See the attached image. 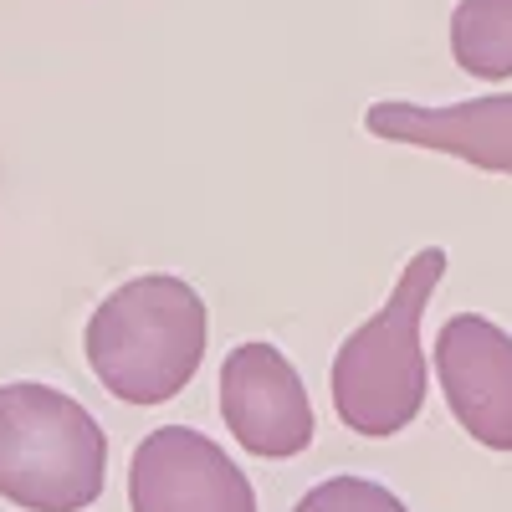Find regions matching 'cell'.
<instances>
[{
	"label": "cell",
	"instance_id": "cell-5",
	"mask_svg": "<svg viewBox=\"0 0 512 512\" xmlns=\"http://www.w3.org/2000/svg\"><path fill=\"white\" fill-rule=\"evenodd\" d=\"M134 512H256L241 466L190 425H159L128 456Z\"/></svg>",
	"mask_w": 512,
	"mask_h": 512
},
{
	"label": "cell",
	"instance_id": "cell-9",
	"mask_svg": "<svg viewBox=\"0 0 512 512\" xmlns=\"http://www.w3.org/2000/svg\"><path fill=\"white\" fill-rule=\"evenodd\" d=\"M292 512H410L384 482L369 477H328L297 497Z\"/></svg>",
	"mask_w": 512,
	"mask_h": 512
},
{
	"label": "cell",
	"instance_id": "cell-6",
	"mask_svg": "<svg viewBox=\"0 0 512 512\" xmlns=\"http://www.w3.org/2000/svg\"><path fill=\"white\" fill-rule=\"evenodd\" d=\"M436 374L461 431L487 451H512V333L482 313L446 318Z\"/></svg>",
	"mask_w": 512,
	"mask_h": 512
},
{
	"label": "cell",
	"instance_id": "cell-1",
	"mask_svg": "<svg viewBox=\"0 0 512 512\" xmlns=\"http://www.w3.org/2000/svg\"><path fill=\"white\" fill-rule=\"evenodd\" d=\"M205 297L169 272L113 287L82 328V349L98 384L123 405L175 400L205 364Z\"/></svg>",
	"mask_w": 512,
	"mask_h": 512
},
{
	"label": "cell",
	"instance_id": "cell-8",
	"mask_svg": "<svg viewBox=\"0 0 512 512\" xmlns=\"http://www.w3.org/2000/svg\"><path fill=\"white\" fill-rule=\"evenodd\" d=\"M451 57L466 77L512 82V0H456Z\"/></svg>",
	"mask_w": 512,
	"mask_h": 512
},
{
	"label": "cell",
	"instance_id": "cell-7",
	"mask_svg": "<svg viewBox=\"0 0 512 512\" xmlns=\"http://www.w3.org/2000/svg\"><path fill=\"white\" fill-rule=\"evenodd\" d=\"M364 128L384 144H410L451 154L482 175L512 180V93L492 98H466V103H410V98H379L364 108Z\"/></svg>",
	"mask_w": 512,
	"mask_h": 512
},
{
	"label": "cell",
	"instance_id": "cell-3",
	"mask_svg": "<svg viewBox=\"0 0 512 512\" xmlns=\"http://www.w3.org/2000/svg\"><path fill=\"white\" fill-rule=\"evenodd\" d=\"M108 482L93 410L41 379L0 384V497L21 512H88Z\"/></svg>",
	"mask_w": 512,
	"mask_h": 512
},
{
	"label": "cell",
	"instance_id": "cell-2",
	"mask_svg": "<svg viewBox=\"0 0 512 512\" xmlns=\"http://www.w3.org/2000/svg\"><path fill=\"white\" fill-rule=\"evenodd\" d=\"M441 277H446V251L420 246L405 262L395 292L384 297V308L338 344L328 390H333L338 420L354 436H369V441L400 436L425 410L431 374H425L420 323H425V308H431V292L441 287Z\"/></svg>",
	"mask_w": 512,
	"mask_h": 512
},
{
	"label": "cell",
	"instance_id": "cell-4",
	"mask_svg": "<svg viewBox=\"0 0 512 512\" xmlns=\"http://www.w3.org/2000/svg\"><path fill=\"white\" fill-rule=\"evenodd\" d=\"M221 420L236 436L241 451L262 461H292L303 456L318 436L313 400L303 374L292 359L267 344V338H246L221 364Z\"/></svg>",
	"mask_w": 512,
	"mask_h": 512
}]
</instances>
